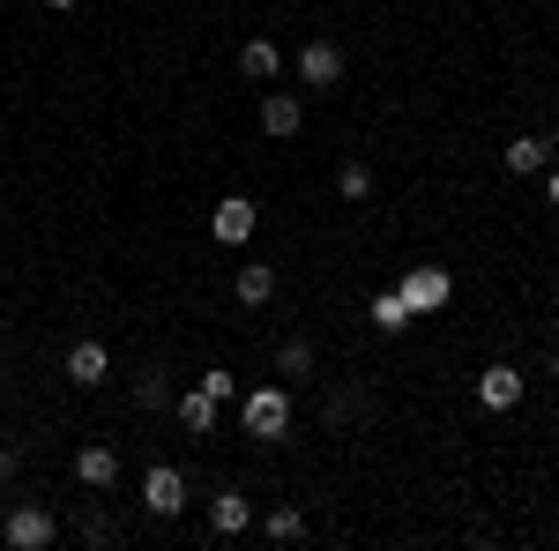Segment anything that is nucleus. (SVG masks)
<instances>
[{
  "label": "nucleus",
  "instance_id": "1",
  "mask_svg": "<svg viewBox=\"0 0 559 551\" xmlns=\"http://www.w3.org/2000/svg\"><path fill=\"white\" fill-rule=\"evenodd\" d=\"M239 424H247V440H284V424H292V395H284V387H254V395L239 403Z\"/></svg>",
  "mask_w": 559,
  "mask_h": 551
},
{
  "label": "nucleus",
  "instance_id": "2",
  "mask_svg": "<svg viewBox=\"0 0 559 551\" xmlns=\"http://www.w3.org/2000/svg\"><path fill=\"white\" fill-rule=\"evenodd\" d=\"M395 291H403L411 321H418V313H440V306L455 298V276H448V268H432V261H418V268H411V276H403Z\"/></svg>",
  "mask_w": 559,
  "mask_h": 551
},
{
  "label": "nucleus",
  "instance_id": "3",
  "mask_svg": "<svg viewBox=\"0 0 559 551\" xmlns=\"http://www.w3.org/2000/svg\"><path fill=\"white\" fill-rule=\"evenodd\" d=\"M0 537H8V551H45L52 537H60V522H52L45 507H15V514H8V529H0Z\"/></svg>",
  "mask_w": 559,
  "mask_h": 551
},
{
  "label": "nucleus",
  "instance_id": "4",
  "mask_svg": "<svg viewBox=\"0 0 559 551\" xmlns=\"http://www.w3.org/2000/svg\"><path fill=\"white\" fill-rule=\"evenodd\" d=\"M299 83H306V89H336V83H344V45L313 38V45L299 52Z\"/></svg>",
  "mask_w": 559,
  "mask_h": 551
},
{
  "label": "nucleus",
  "instance_id": "5",
  "mask_svg": "<svg viewBox=\"0 0 559 551\" xmlns=\"http://www.w3.org/2000/svg\"><path fill=\"white\" fill-rule=\"evenodd\" d=\"M254 224H261V209L247 202V194H231V202H216V216H210V231L224 239V247H247V239H254Z\"/></svg>",
  "mask_w": 559,
  "mask_h": 551
},
{
  "label": "nucleus",
  "instance_id": "6",
  "mask_svg": "<svg viewBox=\"0 0 559 551\" xmlns=\"http://www.w3.org/2000/svg\"><path fill=\"white\" fill-rule=\"evenodd\" d=\"M142 507H150V514H179V507H187V477H179L173 463H157L150 477H142Z\"/></svg>",
  "mask_w": 559,
  "mask_h": 551
},
{
  "label": "nucleus",
  "instance_id": "7",
  "mask_svg": "<svg viewBox=\"0 0 559 551\" xmlns=\"http://www.w3.org/2000/svg\"><path fill=\"white\" fill-rule=\"evenodd\" d=\"M522 387L530 381H522L515 366H485V373H477V403H485V410H515Z\"/></svg>",
  "mask_w": 559,
  "mask_h": 551
},
{
  "label": "nucleus",
  "instance_id": "8",
  "mask_svg": "<svg viewBox=\"0 0 559 551\" xmlns=\"http://www.w3.org/2000/svg\"><path fill=\"white\" fill-rule=\"evenodd\" d=\"M552 149H559V142H545V134H515V142L500 149V165L515 171V179H530V171H545V165H552Z\"/></svg>",
  "mask_w": 559,
  "mask_h": 551
},
{
  "label": "nucleus",
  "instance_id": "9",
  "mask_svg": "<svg viewBox=\"0 0 559 551\" xmlns=\"http://www.w3.org/2000/svg\"><path fill=\"white\" fill-rule=\"evenodd\" d=\"M231 298H239V306H269V298H276V268H269V261H239Z\"/></svg>",
  "mask_w": 559,
  "mask_h": 551
},
{
  "label": "nucleus",
  "instance_id": "10",
  "mask_svg": "<svg viewBox=\"0 0 559 551\" xmlns=\"http://www.w3.org/2000/svg\"><path fill=\"white\" fill-rule=\"evenodd\" d=\"M261 134H276V142L299 134V97H292V89H269V97H261Z\"/></svg>",
  "mask_w": 559,
  "mask_h": 551
},
{
  "label": "nucleus",
  "instance_id": "11",
  "mask_svg": "<svg viewBox=\"0 0 559 551\" xmlns=\"http://www.w3.org/2000/svg\"><path fill=\"white\" fill-rule=\"evenodd\" d=\"M276 68H284V60H276V45H269V38L239 45V75H247V83H276Z\"/></svg>",
  "mask_w": 559,
  "mask_h": 551
},
{
  "label": "nucleus",
  "instance_id": "12",
  "mask_svg": "<svg viewBox=\"0 0 559 551\" xmlns=\"http://www.w3.org/2000/svg\"><path fill=\"white\" fill-rule=\"evenodd\" d=\"M105 366H112L105 343H75V350H68V381H75V387H97V381H105Z\"/></svg>",
  "mask_w": 559,
  "mask_h": 551
},
{
  "label": "nucleus",
  "instance_id": "13",
  "mask_svg": "<svg viewBox=\"0 0 559 551\" xmlns=\"http://www.w3.org/2000/svg\"><path fill=\"white\" fill-rule=\"evenodd\" d=\"M247 522H254V507H247L239 492H216V500H210V529H216V537H239Z\"/></svg>",
  "mask_w": 559,
  "mask_h": 551
},
{
  "label": "nucleus",
  "instance_id": "14",
  "mask_svg": "<svg viewBox=\"0 0 559 551\" xmlns=\"http://www.w3.org/2000/svg\"><path fill=\"white\" fill-rule=\"evenodd\" d=\"M75 477H83L90 492H105V484L120 477V455H112V447H83V455H75Z\"/></svg>",
  "mask_w": 559,
  "mask_h": 551
},
{
  "label": "nucleus",
  "instance_id": "15",
  "mask_svg": "<svg viewBox=\"0 0 559 551\" xmlns=\"http://www.w3.org/2000/svg\"><path fill=\"white\" fill-rule=\"evenodd\" d=\"M373 328H381V336H403V328H411V306H403V291H381V298H373Z\"/></svg>",
  "mask_w": 559,
  "mask_h": 551
},
{
  "label": "nucleus",
  "instance_id": "16",
  "mask_svg": "<svg viewBox=\"0 0 559 551\" xmlns=\"http://www.w3.org/2000/svg\"><path fill=\"white\" fill-rule=\"evenodd\" d=\"M179 424H187V432H210V424H216V403L202 395V387H194V395H179Z\"/></svg>",
  "mask_w": 559,
  "mask_h": 551
},
{
  "label": "nucleus",
  "instance_id": "17",
  "mask_svg": "<svg viewBox=\"0 0 559 551\" xmlns=\"http://www.w3.org/2000/svg\"><path fill=\"white\" fill-rule=\"evenodd\" d=\"M276 373H284V381H306V373H313V343H284V350H276Z\"/></svg>",
  "mask_w": 559,
  "mask_h": 551
},
{
  "label": "nucleus",
  "instance_id": "18",
  "mask_svg": "<svg viewBox=\"0 0 559 551\" xmlns=\"http://www.w3.org/2000/svg\"><path fill=\"white\" fill-rule=\"evenodd\" d=\"M336 194H344V202H366V194H373V171H366V165H344V171H336Z\"/></svg>",
  "mask_w": 559,
  "mask_h": 551
},
{
  "label": "nucleus",
  "instance_id": "19",
  "mask_svg": "<svg viewBox=\"0 0 559 551\" xmlns=\"http://www.w3.org/2000/svg\"><path fill=\"white\" fill-rule=\"evenodd\" d=\"M269 537H276V544L306 537V514H299V507H276V514H269Z\"/></svg>",
  "mask_w": 559,
  "mask_h": 551
},
{
  "label": "nucleus",
  "instance_id": "20",
  "mask_svg": "<svg viewBox=\"0 0 559 551\" xmlns=\"http://www.w3.org/2000/svg\"><path fill=\"white\" fill-rule=\"evenodd\" d=\"M202 395H210V403H231V395H239V381H231L224 366H210V373H202Z\"/></svg>",
  "mask_w": 559,
  "mask_h": 551
},
{
  "label": "nucleus",
  "instance_id": "21",
  "mask_svg": "<svg viewBox=\"0 0 559 551\" xmlns=\"http://www.w3.org/2000/svg\"><path fill=\"white\" fill-rule=\"evenodd\" d=\"M8 477H15V447H0V484H8Z\"/></svg>",
  "mask_w": 559,
  "mask_h": 551
},
{
  "label": "nucleus",
  "instance_id": "22",
  "mask_svg": "<svg viewBox=\"0 0 559 551\" xmlns=\"http://www.w3.org/2000/svg\"><path fill=\"white\" fill-rule=\"evenodd\" d=\"M545 202H552V209H559V171H552V179H545Z\"/></svg>",
  "mask_w": 559,
  "mask_h": 551
},
{
  "label": "nucleus",
  "instance_id": "23",
  "mask_svg": "<svg viewBox=\"0 0 559 551\" xmlns=\"http://www.w3.org/2000/svg\"><path fill=\"white\" fill-rule=\"evenodd\" d=\"M45 8H60V15H68V8H75V0H45Z\"/></svg>",
  "mask_w": 559,
  "mask_h": 551
}]
</instances>
